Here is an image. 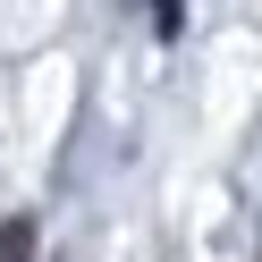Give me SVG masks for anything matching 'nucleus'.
Wrapping results in <instances>:
<instances>
[{"label":"nucleus","mask_w":262,"mask_h":262,"mask_svg":"<svg viewBox=\"0 0 262 262\" xmlns=\"http://www.w3.org/2000/svg\"><path fill=\"white\" fill-rule=\"evenodd\" d=\"M0 262H34V220H9V228H0Z\"/></svg>","instance_id":"1"},{"label":"nucleus","mask_w":262,"mask_h":262,"mask_svg":"<svg viewBox=\"0 0 262 262\" xmlns=\"http://www.w3.org/2000/svg\"><path fill=\"white\" fill-rule=\"evenodd\" d=\"M152 26H161V34H178V26H186V0H152Z\"/></svg>","instance_id":"2"}]
</instances>
